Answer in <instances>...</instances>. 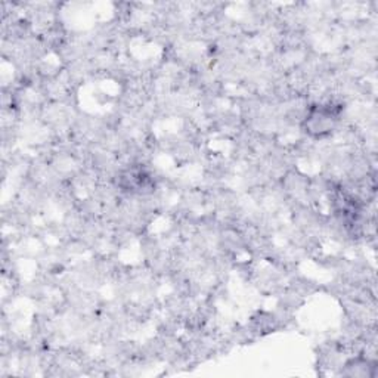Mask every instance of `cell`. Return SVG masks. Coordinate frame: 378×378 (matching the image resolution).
<instances>
[{"instance_id":"6da1fadb","label":"cell","mask_w":378,"mask_h":378,"mask_svg":"<svg viewBox=\"0 0 378 378\" xmlns=\"http://www.w3.org/2000/svg\"><path fill=\"white\" fill-rule=\"evenodd\" d=\"M340 117H342L340 105L331 103L315 104L308 109L303 121H301V129L313 139H324L335 130Z\"/></svg>"},{"instance_id":"7a4b0ae2","label":"cell","mask_w":378,"mask_h":378,"mask_svg":"<svg viewBox=\"0 0 378 378\" xmlns=\"http://www.w3.org/2000/svg\"><path fill=\"white\" fill-rule=\"evenodd\" d=\"M121 186L124 191L135 192V194H144L149 192L153 188V182H151L149 176L139 169H132L123 173L121 176Z\"/></svg>"},{"instance_id":"3957f363","label":"cell","mask_w":378,"mask_h":378,"mask_svg":"<svg viewBox=\"0 0 378 378\" xmlns=\"http://www.w3.org/2000/svg\"><path fill=\"white\" fill-rule=\"evenodd\" d=\"M372 363L368 359H354L346 363L345 371L342 374L349 375V377H372Z\"/></svg>"}]
</instances>
